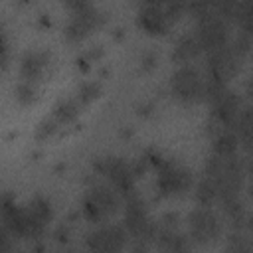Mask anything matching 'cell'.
<instances>
[{"instance_id": "6da1fadb", "label": "cell", "mask_w": 253, "mask_h": 253, "mask_svg": "<svg viewBox=\"0 0 253 253\" xmlns=\"http://www.w3.org/2000/svg\"><path fill=\"white\" fill-rule=\"evenodd\" d=\"M93 170L99 176H103L105 184H109L123 200L128 198L130 194H134L138 174L134 172L132 160H126V158L115 156V154H107V156H99L93 160Z\"/></svg>"}, {"instance_id": "7a4b0ae2", "label": "cell", "mask_w": 253, "mask_h": 253, "mask_svg": "<svg viewBox=\"0 0 253 253\" xmlns=\"http://www.w3.org/2000/svg\"><path fill=\"white\" fill-rule=\"evenodd\" d=\"M121 206H123V198L109 184L95 182L85 190L81 198V215L87 221L99 225L105 223L111 215H115Z\"/></svg>"}, {"instance_id": "3957f363", "label": "cell", "mask_w": 253, "mask_h": 253, "mask_svg": "<svg viewBox=\"0 0 253 253\" xmlns=\"http://www.w3.org/2000/svg\"><path fill=\"white\" fill-rule=\"evenodd\" d=\"M154 172H156V192L164 198L184 196L194 186L192 170L176 158L162 156V160L154 166Z\"/></svg>"}, {"instance_id": "277c9868", "label": "cell", "mask_w": 253, "mask_h": 253, "mask_svg": "<svg viewBox=\"0 0 253 253\" xmlns=\"http://www.w3.org/2000/svg\"><path fill=\"white\" fill-rule=\"evenodd\" d=\"M192 34L196 36L204 55L210 53V51H215V49H219L223 45H227L231 36H233L231 34V26L221 16H217L211 10V4H210V8L204 14L194 18Z\"/></svg>"}, {"instance_id": "5b68a950", "label": "cell", "mask_w": 253, "mask_h": 253, "mask_svg": "<svg viewBox=\"0 0 253 253\" xmlns=\"http://www.w3.org/2000/svg\"><path fill=\"white\" fill-rule=\"evenodd\" d=\"M69 16L63 28V36L67 42H81L91 32L101 28L107 20L105 12L91 2H69Z\"/></svg>"}, {"instance_id": "8992f818", "label": "cell", "mask_w": 253, "mask_h": 253, "mask_svg": "<svg viewBox=\"0 0 253 253\" xmlns=\"http://www.w3.org/2000/svg\"><path fill=\"white\" fill-rule=\"evenodd\" d=\"M245 59H241L231 47L229 43L206 53V63H204V79L210 85L215 87H229V81L239 73L241 65Z\"/></svg>"}, {"instance_id": "52a82bcc", "label": "cell", "mask_w": 253, "mask_h": 253, "mask_svg": "<svg viewBox=\"0 0 253 253\" xmlns=\"http://www.w3.org/2000/svg\"><path fill=\"white\" fill-rule=\"evenodd\" d=\"M170 93L182 105L204 103V73L196 63L176 65L170 75Z\"/></svg>"}, {"instance_id": "ba28073f", "label": "cell", "mask_w": 253, "mask_h": 253, "mask_svg": "<svg viewBox=\"0 0 253 253\" xmlns=\"http://www.w3.org/2000/svg\"><path fill=\"white\" fill-rule=\"evenodd\" d=\"M188 239L198 245H208L219 239L223 231V219L211 206H194L186 215Z\"/></svg>"}, {"instance_id": "9c48e42d", "label": "cell", "mask_w": 253, "mask_h": 253, "mask_svg": "<svg viewBox=\"0 0 253 253\" xmlns=\"http://www.w3.org/2000/svg\"><path fill=\"white\" fill-rule=\"evenodd\" d=\"M128 245V233L123 223L105 221L85 233L87 253H125Z\"/></svg>"}, {"instance_id": "30bf717a", "label": "cell", "mask_w": 253, "mask_h": 253, "mask_svg": "<svg viewBox=\"0 0 253 253\" xmlns=\"http://www.w3.org/2000/svg\"><path fill=\"white\" fill-rule=\"evenodd\" d=\"M208 105H210L211 126H215V130H217V128H229L233 125L235 117L239 115V111L243 107V101L237 91H233L231 87H225L219 93H215L208 101Z\"/></svg>"}, {"instance_id": "8fae6325", "label": "cell", "mask_w": 253, "mask_h": 253, "mask_svg": "<svg viewBox=\"0 0 253 253\" xmlns=\"http://www.w3.org/2000/svg\"><path fill=\"white\" fill-rule=\"evenodd\" d=\"M0 223L10 231L12 237L30 239V227L24 204H18L10 192L0 194Z\"/></svg>"}, {"instance_id": "7c38bea8", "label": "cell", "mask_w": 253, "mask_h": 253, "mask_svg": "<svg viewBox=\"0 0 253 253\" xmlns=\"http://www.w3.org/2000/svg\"><path fill=\"white\" fill-rule=\"evenodd\" d=\"M136 24L146 34L162 36L172 28L174 20L168 14L166 2H142L136 12Z\"/></svg>"}, {"instance_id": "4fadbf2b", "label": "cell", "mask_w": 253, "mask_h": 253, "mask_svg": "<svg viewBox=\"0 0 253 253\" xmlns=\"http://www.w3.org/2000/svg\"><path fill=\"white\" fill-rule=\"evenodd\" d=\"M24 210H26V217H28L30 239H36V237L43 235V231L47 229V225L53 219V204H51V200L45 198L43 194H36L24 204Z\"/></svg>"}, {"instance_id": "5bb4252c", "label": "cell", "mask_w": 253, "mask_h": 253, "mask_svg": "<svg viewBox=\"0 0 253 253\" xmlns=\"http://www.w3.org/2000/svg\"><path fill=\"white\" fill-rule=\"evenodd\" d=\"M49 65V53L43 49H28L20 59V81L36 85L45 75V69Z\"/></svg>"}, {"instance_id": "9a60e30c", "label": "cell", "mask_w": 253, "mask_h": 253, "mask_svg": "<svg viewBox=\"0 0 253 253\" xmlns=\"http://www.w3.org/2000/svg\"><path fill=\"white\" fill-rule=\"evenodd\" d=\"M200 55H204V53H202V47H200L196 36L192 34V30L190 32H184L182 36L176 38L174 47H172V53H170V57H172V61L176 65L194 63Z\"/></svg>"}, {"instance_id": "2e32d148", "label": "cell", "mask_w": 253, "mask_h": 253, "mask_svg": "<svg viewBox=\"0 0 253 253\" xmlns=\"http://www.w3.org/2000/svg\"><path fill=\"white\" fill-rule=\"evenodd\" d=\"M229 128L235 132V136L239 140V148H243L245 154H247L249 148H251V130H253V113H251L249 105L241 107L239 115L235 117V121H233V125Z\"/></svg>"}, {"instance_id": "e0dca14e", "label": "cell", "mask_w": 253, "mask_h": 253, "mask_svg": "<svg viewBox=\"0 0 253 253\" xmlns=\"http://www.w3.org/2000/svg\"><path fill=\"white\" fill-rule=\"evenodd\" d=\"M239 152V140L231 128H217L211 136V154L219 158H227Z\"/></svg>"}, {"instance_id": "ac0fdd59", "label": "cell", "mask_w": 253, "mask_h": 253, "mask_svg": "<svg viewBox=\"0 0 253 253\" xmlns=\"http://www.w3.org/2000/svg\"><path fill=\"white\" fill-rule=\"evenodd\" d=\"M192 188H194V198H196L198 206H211V208L215 206V202H217V188H215L211 178L202 174Z\"/></svg>"}, {"instance_id": "d6986e66", "label": "cell", "mask_w": 253, "mask_h": 253, "mask_svg": "<svg viewBox=\"0 0 253 253\" xmlns=\"http://www.w3.org/2000/svg\"><path fill=\"white\" fill-rule=\"evenodd\" d=\"M81 111V103L77 101V97H67V99H61L55 109H53V123L55 125H65V123H71Z\"/></svg>"}, {"instance_id": "ffe728a7", "label": "cell", "mask_w": 253, "mask_h": 253, "mask_svg": "<svg viewBox=\"0 0 253 253\" xmlns=\"http://www.w3.org/2000/svg\"><path fill=\"white\" fill-rule=\"evenodd\" d=\"M225 253H251V241L245 231H231L227 237Z\"/></svg>"}, {"instance_id": "44dd1931", "label": "cell", "mask_w": 253, "mask_h": 253, "mask_svg": "<svg viewBox=\"0 0 253 253\" xmlns=\"http://www.w3.org/2000/svg\"><path fill=\"white\" fill-rule=\"evenodd\" d=\"M99 93H101V85H99L97 81H85V83L77 89L75 97H77V101L81 103V107H85V105H89L93 99H97Z\"/></svg>"}, {"instance_id": "7402d4cb", "label": "cell", "mask_w": 253, "mask_h": 253, "mask_svg": "<svg viewBox=\"0 0 253 253\" xmlns=\"http://www.w3.org/2000/svg\"><path fill=\"white\" fill-rule=\"evenodd\" d=\"M38 95V87L36 85H30V83H24V81H18L16 85V97L22 101V103H32Z\"/></svg>"}, {"instance_id": "603a6c76", "label": "cell", "mask_w": 253, "mask_h": 253, "mask_svg": "<svg viewBox=\"0 0 253 253\" xmlns=\"http://www.w3.org/2000/svg\"><path fill=\"white\" fill-rule=\"evenodd\" d=\"M8 47H10V43H8V34H6L4 24L0 22V71L4 69V65H6V61H8Z\"/></svg>"}, {"instance_id": "cb8c5ba5", "label": "cell", "mask_w": 253, "mask_h": 253, "mask_svg": "<svg viewBox=\"0 0 253 253\" xmlns=\"http://www.w3.org/2000/svg\"><path fill=\"white\" fill-rule=\"evenodd\" d=\"M12 235H10V231L0 223V253H8V251H12Z\"/></svg>"}, {"instance_id": "d4e9b609", "label": "cell", "mask_w": 253, "mask_h": 253, "mask_svg": "<svg viewBox=\"0 0 253 253\" xmlns=\"http://www.w3.org/2000/svg\"><path fill=\"white\" fill-rule=\"evenodd\" d=\"M67 253H77V251H67Z\"/></svg>"}, {"instance_id": "484cf974", "label": "cell", "mask_w": 253, "mask_h": 253, "mask_svg": "<svg viewBox=\"0 0 253 253\" xmlns=\"http://www.w3.org/2000/svg\"><path fill=\"white\" fill-rule=\"evenodd\" d=\"M126 253H130V251H126Z\"/></svg>"}]
</instances>
